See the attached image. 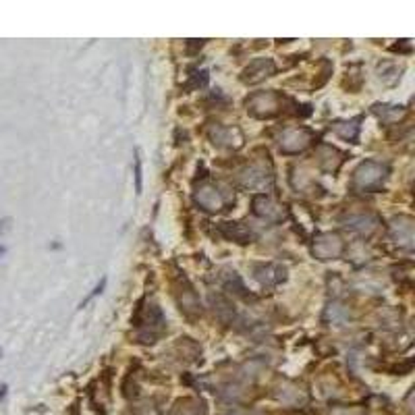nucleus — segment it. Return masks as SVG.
<instances>
[{
	"instance_id": "obj_1",
	"label": "nucleus",
	"mask_w": 415,
	"mask_h": 415,
	"mask_svg": "<svg viewBox=\"0 0 415 415\" xmlns=\"http://www.w3.org/2000/svg\"><path fill=\"white\" fill-rule=\"evenodd\" d=\"M384 177H386V166L374 160H366L357 166L355 175H353V183L357 189L363 192H374L382 185Z\"/></svg>"
},
{
	"instance_id": "obj_2",
	"label": "nucleus",
	"mask_w": 415,
	"mask_h": 415,
	"mask_svg": "<svg viewBox=\"0 0 415 415\" xmlns=\"http://www.w3.org/2000/svg\"><path fill=\"white\" fill-rule=\"evenodd\" d=\"M247 112H252L257 119L274 117L281 110V96L274 92H257L245 102Z\"/></svg>"
},
{
	"instance_id": "obj_3",
	"label": "nucleus",
	"mask_w": 415,
	"mask_h": 415,
	"mask_svg": "<svg viewBox=\"0 0 415 415\" xmlns=\"http://www.w3.org/2000/svg\"><path fill=\"white\" fill-rule=\"evenodd\" d=\"M312 144V133L308 129H288L281 137V152L285 154H299Z\"/></svg>"
},
{
	"instance_id": "obj_4",
	"label": "nucleus",
	"mask_w": 415,
	"mask_h": 415,
	"mask_svg": "<svg viewBox=\"0 0 415 415\" xmlns=\"http://www.w3.org/2000/svg\"><path fill=\"white\" fill-rule=\"evenodd\" d=\"M254 214L259 216V218H264V221H268V223H279L285 216V210L270 195L259 193V195L254 197Z\"/></svg>"
},
{
	"instance_id": "obj_5",
	"label": "nucleus",
	"mask_w": 415,
	"mask_h": 415,
	"mask_svg": "<svg viewBox=\"0 0 415 415\" xmlns=\"http://www.w3.org/2000/svg\"><path fill=\"white\" fill-rule=\"evenodd\" d=\"M343 241L339 235H332V233H322L316 243H314V256L320 259H334L343 254Z\"/></svg>"
},
{
	"instance_id": "obj_6",
	"label": "nucleus",
	"mask_w": 415,
	"mask_h": 415,
	"mask_svg": "<svg viewBox=\"0 0 415 415\" xmlns=\"http://www.w3.org/2000/svg\"><path fill=\"white\" fill-rule=\"evenodd\" d=\"M270 181H272L270 173L264 166H259V164H252L250 168H245L241 173V183L247 189H264Z\"/></svg>"
},
{
	"instance_id": "obj_7",
	"label": "nucleus",
	"mask_w": 415,
	"mask_h": 415,
	"mask_svg": "<svg viewBox=\"0 0 415 415\" xmlns=\"http://www.w3.org/2000/svg\"><path fill=\"white\" fill-rule=\"evenodd\" d=\"M274 69L276 66H274V63L270 59H257L243 71V81L245 83H257V81L270 77L274 73Z\"/></svg>"
},
{
	"instance_id": "obj_8",
	"label": "nucleus",
	"mask_w": 415,
	"mask_h": 415,
	"mask_svg": "<svg viewBox=\"0 0 415 415\" xmlns=\"http://www.w3.org/2000/svg\"><path fill=\"white\" fill-rule=\"evenodd\" d=\"M254 274L266 287H272V285H279L281 281H285V268L274 266V264H259L254 268Z\"/></svg>"
},
{
	"instance_id": "obj_9",
	"label": "nucleus",
	"mask_w": 415,
	"mask_h": 415,
	"mask_svg": "<svg viewBox=\"0 0 415 415\" xmlns=\"http://www.w3.org/2000/svg\"><path fill=\"white\" fill-rule=\"evenodd\" d=\"M195 201H197L201 208H206V210H221L224 206L223 193L218 192L216 187H212V185L199 187L197 193H195Z\"/></svg>"
},
{
	"instance_id": "obj_10",
	"label": "nucleus",
	"mask_w": 415,
	"mask_h": 415,
	"mask_svg": "<svg viewBox=\"0 0 415 415\" xmlns=\"http://www.w3.org/2000/svg\"><path fill=\"white\" fill-rule=\"evenodd\" d=\"M345 226L353 230V233H359V235H370L376 230L378 226V218L372 216V214H351L345 218Z\"/></svg>"
},
{
	"instance_id": "obj_11",
	"label": "nucleus",
	"mask_w": 415,
	"mask_h": 415,
	"mask_svg": "<svg viewBox=\"0 0 415 415\" xmlns=\"http://www.w3.org/2000/svg\"><path fill=\"white\" fill-rule=\"evenodd\" d=\"M218 230L223 233L226 239L230 241H237V243H250L252 241V230L241 223H221L218 224Z\"/></svg>"
},
{
	"instance_id": "obj_12",
	"label": "nucleus",
	"mask_w": 415,
	"mask_h": 415,
	"mask_svg": "<svg viewBox=\"0 0 415 415\" xmlns=\"http://www.w3.org/2000/svg\"><path fill=\"white\" fill-rule=\"evenodd\" d=\"M392 235L397 239V243L405 245V247H411L414 243V224H411V218H394L392 221Z\"/></svg>"
},
{
	"instance_id": "obj_13",
	"label": "nucleus",
	"mask_w": 415,
	"mask_h": 415,
	"mask_svg": "<svg viewBox=\"0 0 415 415\" xmlns=\"http://www.w3.org/2000/svg\"><path fill=\"white\" fill-rule=\"evenodd\" d=\"M170 415H206V407L197 399H181L173 407Z\"/></svg>"
},
{
	"instance_id": "obj_14",
	"label": "nucleus",
	"mask_w": 415,
	"mask_h": 415,
	"mask_svg": "<svg viewBox=\"0 0 415 415\" xmlns=\"http://www.w3.org/2000/svg\"><path fill=\"white\" fill-rule=\"evenodd\" d=\"M210 137H212V141L216 144V146H237L239 144V133L237 131H233L230 127H214L210 131Z\"/></svg>"
},
{
	"instance_id": "obj_15",
	"label": "nucleus",
	"mask_w": 415,
	"mask_h": 415,
	"mask_svg": "<svg viewBox=\"0 0 415 415\" xmlns=\"http://www.w3.org/2000/svg\"><path fill=\"white\" fill-rule=\"evenodd\" d=\"M332 131H334L339 137L347 139V141H355V139H357V135H359V119H351V121H337V123H332Z\"/></svg>"
},
{
	"instance_id": "obj_16",
	"label": "nucleus",
	"mask_w": 415,
	"mask_h": 415,
	"mask_svg": "<svg viewBox=\"0 0 415 415\" xmlns=\"http://www.w3.org/2000/svg\"><path fill=\"white\" fill-rule=\"evenodd\" d=\"M374 112L380 117L382 123H394L403 117V106H390V104H376L374 106Z\"/></svg>"
},
{
	"instance_id": "obj_17",
	"label": "nucleus",
	"mask_w": 415,
	"mask_h": 415,
	"mask_svg": "<svg viewBox=\"0 0 415 415\" xmlns=\"http://www.w3.org/2000/svg\"><path fill=\"white\" fill-rule=\"evenodd\" d=\"M341 162H343V154H339L334 148L324 146V148L320 150V164H322L326 170H334Z\"/></svg>"
},
{
	"instance_id": "obj_18",
	"label": "nucleus",
	"mask_w": 415,
	"mask_h": 415,
	"mask_svg": "<svg viewBox=\"0 0 415 415\" xmlns=\"http://www.w3.org/2000/svg\"><path fill=\"white\" fill-rule=\"evenodd\" d=\"M179 303H181V310L185 314H197L199 312V303H197V297L192 291V287H187L185 291H181V297H179Z\"/></svg>"
},
{
	"instance_id": "obj_19",
	"label": "nucleus",
	"mask_w": 415,
	"mask_h": 415,
	"mask_svg": "<svg viewBox=\"0 0 415 415\" xmlns=\"http://www.w3.org/2000/svg\"><path fill=\"white\" fill-rule=\"evenodd\" d=\"M281 390H285V392H281L279 399H281L283 403H287V405H297L299 401H303V394H301L297 388H293V386H285V388H281Z\"/></svg>"
},
{
	"instance_id": "obj_20",
	"label": "nucleus",
	"mask_w": 415,
	"mask_h": 415,
	"mask_svg": "<svg viewBox=\"0 0 415 415\" xmlns=\"http://www.w3.org/2000/svg\"><path fill=\"white\" fill-rule=\"evenodd\" d=\"M328 314H330L332 322H345L347 320V310L343 305H337V303L328 308Z\"/></svg>"
}]
</instances>
